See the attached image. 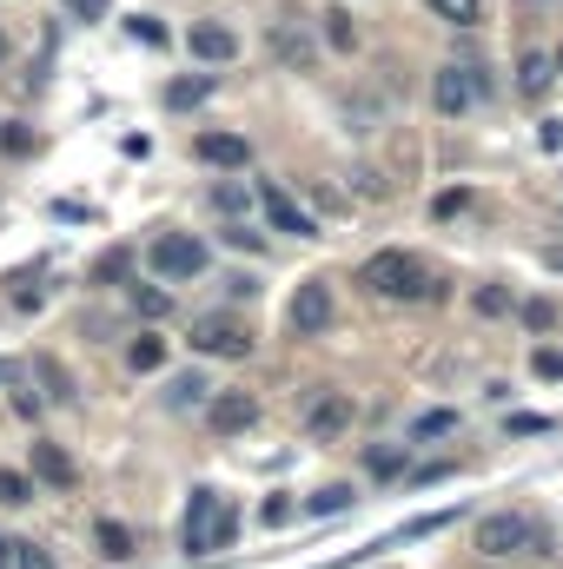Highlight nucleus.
Returning a JSON list of instances; mask_svg holds the SVG:
<instances>
[{
    "label": "nucleus",
    "mask_w": 563,
    "mask_h": 569,
    "mask_svg": "<svg viewBox=\"0 0 563 569\" xmlns=\"http://www.w3.org/2000/svg\"><path fill=\"white\" fill-rule=\"evenodd\" d=\"M233 530H239V510H233L219 490H192L186 523H179L186 557H213V550H226V543H233Z\"/></svg>",
    "instance_id": "1"
},
{
    "label": "nucleus",
    "mask_w": 563,
    "mask_h": 569,
    "mask_svg": "<svg viewBox=\"0 0 563 569\" xmlns=\"http://www.w3.org/2000/svg\"><path fill=\"white\" fill-rule=\"evenodd\" d=\"M358 284L378 291V298H424V266L412 252H372L358 266Z\"/></svg>",
    "instance_id": "2"
},
{
    "label": "nucleus",
    "mask_w": 563,
    "mask_h": 569,
    "mask_svg": "<svg viewBox=\"0 0 563 569\" xmlns=\"http://www.w3.org/2000/svg\"><path fill=\"white\" fill-rule=\"evenodd\" d=\"M477 550L484 557H517V550H544V523L524 510H497L477 523Z\"/></svg>",
    "instance_id": "3"
},
{
    "label": "nucleus",
    "mask_w": 563,
    "mask_h": 569,
    "mask_svg": "<svg viewBox=\"0 0 563 569\" xmlns=\"http://www.w3.org/2000/svg\"><path fill=\"white\" fill-rule=\"evenodd\" d=\"M146 266H152L159 279H199V272H206V246H199L192 232H159V239L146 246Z\"/></svg>",
    "instance_id": "4"
},
{
    "label": "nucleus",
    "mask_w": 563,
    "mask_h": 569,
    "mask_svg": "<svg viewBox=\"0 0 563 569\" xmlns=\"http://www.w3.org/2000/svg\"><path fill=\"white\" fill-rule=\"evenodd\" d=\"M192 351H206V358H246L253 331L233 311H213V318H192Z\"/></svg>",
    "instance_id": "5"
},
{
    "label": "nucleus",
    "mask_w": 563,
    "mask_h": 569,
    "mask_svg": "<svg viewBox=\"0 0 563 569\" xmlns=\"http://www.w3.org/2000/svg\"><path fill=\"white\" fill-rule=\"evenodd\" d=\"M285 325L298 331V338H318V331H332V284L325 279H305L292 291V305H285Z\"/></svg>",
    "instance_id": "6"
},
{
    "label": "nucleus",
    "mask_w": 563,
    "mask_h": 569,
    "mask_svg": "<svg viewBox=\"0 0 563 569\" xmlns=\"http://www.w3.org/2000/svg\"><path fill=\"white\" fill-rule=\"evenodd\" d=\"M477 93H484L477 67H437V73H431V100H437V113H471Z\"/></svg>",
    "instance_id": "7"
},
{
    "label": "nucleus",
    "mask_w": 563,
    "mask_h": 569,
    "mask_svg": "<svg viewBox=\"0 0 563 569\" xmlns=\"http://www.w3.org/2000/svg\"><path fill=\"white\" fill-rule=\"evenodd\" d=\"M206 425L219 430V437H239V430L259 425V398H246V391H219V398H206Z\"/></svg>",
    "instance_id": "8"
},
{
    "label": "nucleus",
    "mask_w": 563,
    "mask_h": 569,
    "mask_svg": "<svg viewBox=\"0 0 563 569\" xmlns=\"http://www.w3.org/2000/svg\"><path fill=\"white\" fill-rule=\"evenodd\" d=\"M305 430H312V437H338V430H352V391H318V398L305 405Z\"/></svg>",
    "instance_id": "9"
},
{
    "label": "nucleus",
    "mask_w": 563,
    "mask_h": 569,
    "mask_svg": "<svg viewBox=\"0 0 563 569\" xmlns=\"http://www.w3.org/2000/svg\"><path fill=\"white\" fill-rule=\"evenodd\" d=\"M259 206H266V219L279 226V232H298V239H312L318 226H312V212H298V199L285 192V186H259Z\"/></svg>",
    "instance_id": "10"
},
{
    "label": "nucleus",
    "mask_w": 563,
    "mask_h": 569,
    "mask_svg": "<svg viewBox=\"0 0 563 569\" xmlns=\"http://www.w3.org/2000/svg\"><path fill=\"white\" fill-rule=\"evenodd\" d=\"M186 47H192V60H233V53H239L233 27H213V20H199V27L186 33Z\"/></svg>",
    "instance_id": "11"
},
{
    "label": "nucleus",
    "mask_w": 563,
    "mask_h": 569,
    "mask_svg": "<svg viewBox=\"0 0 563 569\" xmlns=\"http://www.w3.org/2000/svg\"><path fill=\"white\" fill-rule=\"evenodd\" d=\"M33 477L53 483V490H73V457L60 443H33Z\"/></svg>",
    "instance_id": "12"
},
{
    "label": "nucleus",
    "mask_w": 563,
    "mask_h": 569,
    "mask_svg": "<svg viewBox=\"0 0 563 569\" xmlns=\"http://www.w3.org/2000/svg\"><path fill=\"white\" fill-rule=\"evenodd\" d=\"M206 166H246L253 159V146L239 140V133H199V146H192Z\"/></svg>",
    "instance_id": "13"
},
{
    "label": "nucleus",
    "mask_w": 563,
    "mask_h": 569,
    "mask_svg": "<svg viewBox=\"0 0 563 569\" xmlns=\"http://www.w3.org/2000/svg\"><path fill=\"white\" fill-rule=\"evenodd\" d=\"M551 73H557V67H551L544 53H524V67H517V93L544 100V93H551Z\"/></svg>",
    "instance_id": "14"
},
{
    "label": "nucleus",
    "mask_w": 563,
    "mask_h": 569,
    "mask_svg": "<svg viewBox=\"0 0 563 569\" xmlns=\"http://www.w3.org/2000/svg\"><path fill=\"white\" fill-rule=\"evenodd\" d=\"M273 47H279V60H285V67H312V40H305V33L279 27V33H273Z\"/></svg>",
    "instance_id": "15"
},
{
    "label": "nucleus",
    "mask_w": 563,
    "mask_h": 569,
    "mask_svg": "<svg viewBox=\"0 0 563 569\" xmlns=\"http://www.w3.org/2000/svg\"><path fill=\"white\" fill-rule=\"evenodd\" d=\"M457 430V411H424L418 425H412V443H431V437H451Z\"/></svg>",
    "instance_id": "16"
},
{
    "label": "nucleus",
    "mask_w": 563,
    "mask_h": 569,
    "mask_svg": "<svg viewBox=\"0 0 563 569\" xmlns=\"http://www.w3.org/2000/svg\"><path fill=\"white\" fill-rule=\"evenodd\" d=\"M431 13H444V20H457V27H477V20H484V0H431Z\"/></svg>",
    "instance_id": "17"
},
{
    "label": "nucleus",
    "mask_w": 563,
    "mask_h": 569,
    "mask_svg": "<svg viewBox=\"0 0 563 569\" xmlns=\"http://www.w3.org/2000/svg\"><path fill=\"white\" fill-rule=\"evenodd\" d=\"M127 365H134V371H159V365H166V345H159V338H134Z\"/></svg>",
    "instance_id": "18"
},
{
    "label": "nucleus",
    "mask_w": 563,
    "mask_h": 569,
    "mask_svg": "<svg viewBox=\"0 0 563 569\" xmlns=\"http://www.w3.org/2000/svg\"><path fill=\"white\" fill-rule=\"evenodd\" d=\"M206 93H213V80H172L166 87V107H199Z\"/></svg>",
    "instance_id": "19"
},
{
    "label": "nucleus",
    "mask_w": 563,
    "mask_h": 569,
    "mask_svg": "<svg viewBox=\"0 0 563 569\" xmlns=\"http://www.w3.org/2000/svg\"><path fill=\"white\" fill-rule=\"evenodd\" d=\"M345 503H352V483H325V490L312 497V517H338Z\"/></svg>",
    "instance_id": "20"
},
{
    "label": "nucleus",
    "mask_w": 563,
    "mask_h": 569,
    "mask_svg": "<svg viewBox=\"0 0 563 569\" xmlns=\"http://www.w3.org/2000/svg\"><path fill=\"white\" fill-rule=\"evenodd\" d=\"M206 391H213V385H206L199 371H186V378H172V405H206Z\"/></svg>",
    "instance_id": "21"
},
{
    "label": "nucleus",
    "mask_w": 563,
    "mask_h": 569,
    "mask_svg": "<svg viewBox=\"0 0 563 569\" xmlns=\"http://www.w3.org/2000/svg\"><path fill=\"white\" fill-rule=\"evenodd\" d=\"M134 305H140L146 318H166V311H172V298H166L159 284H134Z\"/></svg>",
    "instance_id": "22"
},
{
    "label": "nucleus",
    "mask_w": 563,
    "mask_h": 569,
    "mask_svg": "<svg viewBox=\"0 0 563 569\" xmlns=\"http://www.w3.org/2000/svg\"><path fill=\"white\" fill-rule=\"evenodd\" d=\"M471 305H477L484 318H504V311H511V291H504V284H484V291H477Z\"/></svg>",
    "instance_id": "23"
},
{
    "label": "nucleus",
    "mask_w": 563,
    "mask_h": 569,
    "mask_svg": "<svg viewBox=\"0 0 563 569\" xmlns=\"http://www.w3.org/2000/svg\"><path fill=\"white\" fill-rule=\"evenodd\" d=\"M100 550H107V557L120 563V557H134V537H127L120 523H100Z\"/></svg>",
    "instance_id": "24"
},
{
    "label": "nucleus",
    "mask_w": 563,
    "mask_h": 569,
    "mask_svg": "<svg viewBox=\"0 0 563 569\" xmlns=\"http://www.w3.org/2000/svg\"><path fill=\"white\" fill-rule=\"evenodd\" d=\"M325 33H332V47H358V27H352V13H325Z\"/></svg>",
    "instance_id": "25"
},
{
    "label": "nucleus",
    "mask_w": 563,
    "mask_h": 569,
    "mask_svg": "<svg viewBox=\"0 0 563 569\" xmlns=\"http://www.w3.org/2000/svg\"><path fill=\"white\" fill-rule=\"evenodd\" d=\"M27 497H33V483L20 470H0V503H27Z\"/></svg>",
    "instance_id": "26"
},
{
    "label": "nucleus",
    "mask_w": 563,
    "mask_h": 569,
    "mask_svg": "<svg viewBox=\"0 0 563 569\" xmlns=\"http://www.w3.org/2000/svg\"><path fill=\"white\" fill-rule=\"evenodd\" d=\"M13 569H53V557L40 543H13Z\"/></svg>",
    "instance_id": "27"
},
{
    "label": "nucleus",
    "mask_w": 563,
    "mask_h": 569,
    "mask_svg": "<svg viewBox=\"0 0 563 569\" xmlns=\"http://www.w3.org/2000/svg\"><path fill=\"white\" fill-rule=\"evenodd\" d=\"M127 266H134V252H107V259L93 266V279H100V284H113L120 272H127Z\"/></svg>",
    "instance_id": "28"
},
{
    "label": "nucleus",
    "mask_w": 563,
    "mask_h": 569,
    "mask_svg": "<svg viewBox=\"0 0 563 569\" xmlns=\"http://www.w3.org/2000/svg\"><path fill=\"white\" fill-rule=\"evenodd\" d=\"M213 206H219V212H239V206H246V186H233V179L213 186Z\"/></svg>",
    "instance_id": "29"
},
{
    "label": "nucleus",
    "mask_w": 563,
    "mask_h": 569,
    "mask_svg": "<svg viewBox=\"0 0 563 569\" xmlns=\"http://www.w3.org/2000/svg\"><path fill=\"white\" fill-rule=\"evenodd\" d=\"M524 325H531V331H551V325H557V311L537 298V305H524Z\"/></svg>",
    "instance_id": "30"
},
{
    "label": "nucleus",
    "mask_w": 563,
    "mask_h": 569,
    "mask_svg": "<svg viewBox=\"0 0 563 569\" xmlns=\"http://www.w3.org/2000/svg\"><path fill=\"white\" fill-rule=\"evenodd\" d=\"M40 378H47V385H53V398H73V385H67V371H60V365H53V358H40Z\"/></svg>",
    "instance_id": "31"
},
{
    "label": "nucleus",
    "mask_w": 563,
    "mask_h": 569,
    "mask_svg": "<svg viewBox=\"0 0 563 569\" xmlns=\"http://www.w3.org/2000/svg\"><path fill=\"white\" fill-rule=\"evenodd\" d=\"M134 40H146V47H159V40H166V27H159V20H146V13H140V20H134Z\"/></svg>",
    "instance_id": "32"
},
{
    "label": "nucleus",
    "mask_w": 563,
    "mask_h": 569,
    "mask_svg": "<svg viewBox=\"0 0 563 569\" xmlns=\"http://www.w3.org/2000/svg\"><path fill=\"white\" fill-rule=\"evenodd\" d=\"M531 365H537V378H563V351H537Z\"/></svg>",
    "instance_id": "33"
},
{
    "label": "nucleus",
    "mask_w": 563,
    "mask_h": 569,
    "mask_svg": "<svg viewBox=\"0 0 563 569\" xmlns=\"http://www.w3.org/2000/svg\"><path fill=\"white\" fill-rule=\"evenodd\" d=\"M471 206V192H437V219H451V212H464Z\"/></svg>",
    "instance_id": "34"
},
{
    "label": "nucleus",
    "mask_w": 563,
    "mask_h": 569,
    "mask_svg": "<svg viewBox=\"0 0 563 569\" xmlns=\"http://www.w3.org/2000/svg\"><path fill=\"white\" fill-rule=\"evenodd\" d=\"M226 246H233V252H253V246H259V232H246V226H233V232H226Z\"/></svg>",
    "instance_id": "35"
},
{
    "label": "nucleus",
    "mask_w": 563,
    "mask_h": 569,
    "mask_svg": "<svg viewBox=\"0 0 563 569\" xmlns=\"http://www.w3.org/2000/svg\"><path fill=\"white\" fill-rule=\"evenodd\" d=\"M259 517H266V523H292V503H285V497H273V503H266Z\"/></svg>",
    "instance_id": "36"
},
{
    "label": "nucleus",
    "mask_w": 563,
    "mask_h": 569,
    "mask_svg": "<svg viewBox=\"0 0 563 569\" xmlns=\"http://www.w3.org/2000/svg\"><path fill=\"white\" fill-rule=\"evenodd\" d=\"M0 146H7V152H27L33 140H27V127H7V133H0Z\"/></svg>",
    "instance_id": "37"
},
{
    "label": "nucleus",
    "mask_w": 563,
    "mask_h": 569,
    "mask_svg": "<svg viewBox=\"0 0 563 569\" xmlns=\"http://www.w3.org/2000/svg\"><path fill=\"white\" fill-rule=\"evenodd\" d=\"M511 430L517 437H537V430H551V418H511Z\"/></svg>",
    "instance_id": "38"
},
{
    "label": "nucleus",
    "mask_w": 563,
    "mask_h": 569,
    "mask_svg": "<svg viewBox=\"0 0 563 569\" xmlns=\"http://www.w3.org/2000/svg\"><path fill=\"white\" fill-rule=\"evenodd\" d=\"M67 7H73L80 20H100V13H107V0H67Z\"/></svg>",
    "instance_id": "39"
},
{
    "label": "nucleus",
    "mask_w": 563,
    "mask_h": 569,
    "mask_svg": "<svg viewBox=\"0 0 563 569\" xmlns=\"http://www.w3.org/2000/svg\"><path fill=\"white\" fill-rule=\"evenodd\" d=\"M551 266H557V272H563V246H551Z\"/></svg>",
    "instance_id": "40"
},
{
    "label": "nucleus",
    "mask_w": 563,
    "mask_h": 569,
    "mask_svg": "<svg viewBox=\"0 0 563 569\" xmlns=\"http://www.w3.org/2000/svg\"><path fill=\"white\" fill-rule=\"evenodd\" d=\"M0 53H7V40H0Z\"/></svg>",
    "instance_id": "41"
}]
</instances>
